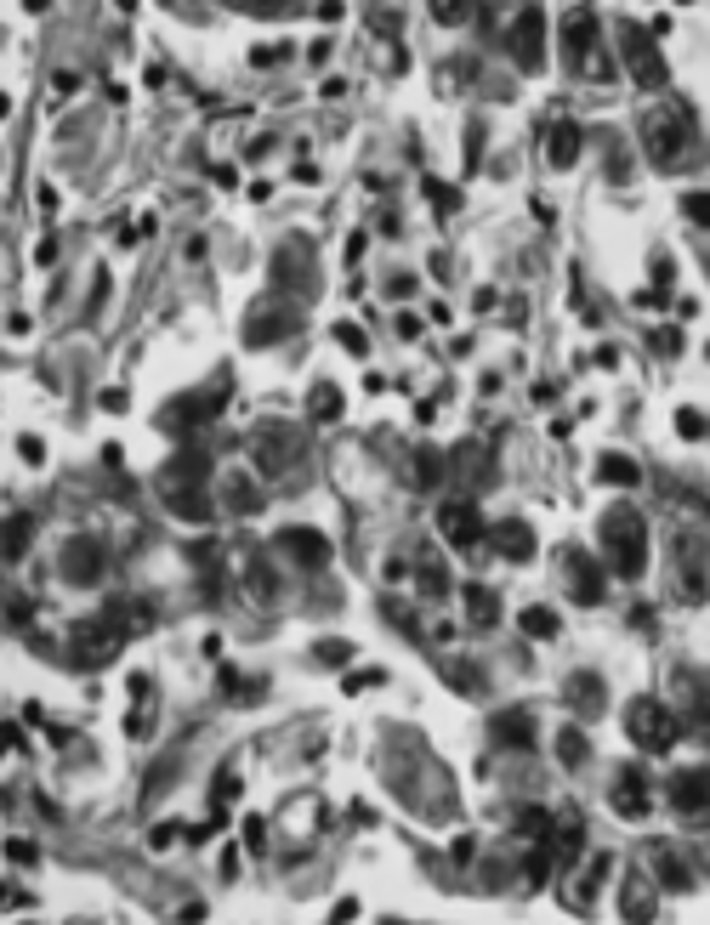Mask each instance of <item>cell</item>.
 <instances>
[{
	"label": "cell",
	"instance_id": "obj_25",
	"mask_svg": "<svg viewBox=\"0 0 710 925\" xmlns=\"http://www.w3.org/2000/svg\"><path fill=\"white\" fill-rule=\"evenodd\" d=\"M426 199H432L438 210H455V205H461V193L449 188V182H426Z\"/></svg>",
	"mask_w": 710,
	"mask_h": 925
},
{
	"label": "cell",
	"instance_id": "obj_17",
	"mask_svg": "<svg viewBox=\"0 0 710 925\" xmlns=\"http://www.w3.org/2000/svg\"><path fill=\"white\" fill-rule=\"evenodd\" d=\"M597 466H603V483H620V489H637V483H642V472H637L631 454H603Z\"/></svg>",
	"mask_w": 710,
	"mask_h": 925
},
{
	"label": "cell",
	"instance_id": "obj_7",
	"mask_svg": "<svg viewBox=\"0 0 710 925\" xmlns=\"http://www.w3.org/2000/svg\"><path fill=\"white\" fill-rule=\"evenodd\" d=\"M540 52H546V12H523L512 29V57L523 69H540Z\"/></svg>",
	"mask_w": 710,
	"mask_h": 925
},
{
	"label": "cell",
	"instance_id": "obj_35",
	"mask_svg": "<svg viewBox=\"0 0 710 925\" xmlns=\"http://www.w3.org/2000/svg\"><path fill=\"white\" fill-rule=\"evenodd\" d=\"M6 114H12V103H6V97H0V120H6Z\"/></svg>",
	"mask_w": 710,
	"mask_h": 925
},
{
	"label": "cell",
	"instance_id": "obj_26",
	"mask_svg": "<svg viewBox=\"0 0 710 925\" xmlns=\"http://www.w3.org/2000/svg\"><path fill=\"white\" fill-rule=\"evenodd\" d=\"M676 432H682V437H705V415H699V409H676Z\"/></svg>",
	"mask_w": 710,
	"mask_h": 925
},
{
	"label": "cell",
	"instance_id": "obj_10",
	"mask_svg": "<svg viewBox=\"0 0 710 925\" xmlns=\"http://www.w3.org/2000/svg\"><path fill=\"white\" fill-rule=\"evenodd\" d=\"M63 574H69L74 585H97V579H103V551H97V540H74L69 551H63Z\"/></svg>",
	"mask_w": 710,
	"mask_h": 925
},
{
	"label": "cell",
	"instance_id": "obj_1",
	"mask_svg": "<svg viewBox=\"0 0 710 925\" xmlns=\"http://www.w3.org/2000/svg\"><path fill=\"white\" fill-rule=\"evenodd\" d=\"M603 545H608L614 574L642 579V568H648V528H642V517L631 506H614L603 517Z\"/></svg>",
	"mask_w": 710,
	"mask_h": 925
},
{
	"label": "cell",
	"instance_id": "obj_18",
	"mask_svg": "<svg viewBox=\"0 0 710 925\" xmlns=\"http://www.w3.org/2000/svg\"><path fill=\"white\" fill-rule=\"evenodd\" d=\"M29 517H12V523L0 528V557H23V545H29Z\"/></svg>",
	"mask_w": 710,
	"mask_h": 925
},
{
	"label": "cell",
	"instance_id": "obj_3",
	"mask_svg": "<svg viewBox=\"0 0 710 925\" xmlns=\"http://www.w3.org/2000/svg\"><path fill=\"white\" fill-rule=\"evenodd\" d=\"M625 727H631V744L648 750V755H665L676 744V721H671V710H665L659 699H637L631 710H625Z\"/></svg>",
	"mask_w": 710,
	"mask_h": 925
},
{
	"label": "cell",
	"instance_id": "obj_31",
	"mask_svg": "<svg viewBox=\"0 0 710 925\" xmlns=\"http://www.w3.org/2000/svg\"><path fill=\"white\" fill-rule=\"evenodd\" d=\"M319 659L324 664H341V659H353V647H347V642H319Z\"/></svg>",
	"mask_w": 710,
	"mask_h": 925
},
{
	"label": "cell",
	"instance_id": "obj_21",
	"mask_svg": "<svg viewBox=\"0 0 710 925\" xmlns=\"http://www.w3.org/2000/svg\"><path fill=\"white\" fill-rule=\"evenodd\" d=\"M466 608H472V619H478V625H489V619H495V591L466 585Z\"/></svg>",
	"mask_w": 710,
	"mask_h": 925
},
{
	"label": "cell",
	"instance_id": "obj_11",
	"mask_svg": "<svg viewBox=\"0 0 710 925\" xmlns=\"http://www.w3.org/2000/svg\"><path fill=\"white\" fill-rule=\"evenodd\" d=\"M216 403H222V392H199V398H182V403H171V409L160 415V426H165V432H194V420L211 415Z\"/></svg>",
	"mask_w": 710,
	"mask_h": 925
},
{
	"label": "cell",
	"instance_id": "obj_27",
	"mask_svg": "<svg viewBox=\"0 0 710 925\" xmlns=\"http://www.w3.org/2000/svg\"><path fill=\"white\" fill-rule=\"evenodd\" d=\"M659 874H665V886L688 891V874H682V863H676V857H659Z\"/></svg>",
	"mask_w": 710,
	"mask_h": 925
},
{
	"label": "cell",
	"instance_id": "obj_14",
	"mask_svg": "<svg viewBox=\"0 0 710 925\" xmlns=\"http://www.w3.org/2000/svg\"><path fill=\"white\" fill-rule=\"evenodd\" d=\"M574 568H568V579H574V596L580 602H603V568L591 557H568Z\"/></svg>",
	"mask_w": 710,
	"mask_h": 925
},
{
	"label": "cell",
	"instance_id": "obj_24",
	"mask_svg": "<svg viewBox=\"0 0 710 925\" xmlns=\"http://www.w3.org/2000/svg\"><path fill=\"white\" fill-rule=\"evenodd\" d=\"M682 210H688V222L710 227V193H688V199H682Z\"/></svg>",
	"mask_w": 710,
	"mask_h": 925
},
{
	"label": "cell",
	"instance_id": "obj_34",
	"mask_svg": "<svg viewBox=\"0 0 710 925\" xmlns=\"http://www.w3.org/2000/svg\"><path fill=\"white\" fill-rule=\"evenodd\" d=\"M421 585H426V591H444L449 579H444V568H426V574H421Z\"/></svg>",
	"mask_w": 710,
	"mask_h": 925
},
{
	"label": "cell",
	"instance_id": "obj_29",
	"mask_svg": "<svg viewBox=\"0 0 710 925\" xmlns=\"http://www.w3.org/2000/svg\"><path fill=\"white\" fill-rule=\"evenodd\" d=\"M6 857H12V863H35V840H6Z\"/></svg>",
	"mask_w": 710,
	"mask_h": 925
},
{
	"label": "cell",
	"instance_id": "obj_13",
	"mask_svg": "<svg viewBox=\"0 0 710 925\" xmlns=\"http://www.w3.org/2000/svg\"><path fill=\"white\" fill-rule=\"evenodd\" d=\"M529 738H534L529 710H500L495 716V744L500 750H529Z\"/></svg>",
	"mask_w": 710,
	"mask_h": 925
},
{
	"label": "cell",
	"instance_id": "obj_12",
	"mask_svg": "<svg viewBox=\"0 0 710 925\" xmlns=\"http://www.w3.org/2000/svg\"><path fill=\"white\" fill-rule=\"evenodd\" d=\"M648 806H654V801H648V784H642V772L625 767L620 784H614V812H620V818H642Z\"/></svg>",
	"mask_w": 710,
	"mask_h": 925
},
{
	"label": "cell",
	"instance_id": "obj_23",
	"mask_svg": "<svg viewBox=\"0 0 710 925\" xmlns=\"http://www.w3.org/2000/svg\"><path fill=\"white\" fill-rule=\"evenodd\" d=\"M336 409H341V392H336V386H319V392H313V415L330 420Z\"/></svg>",
	"mask_w": 710,
	"mask_h": 925
},
{
	"label": "cell",
	"instance_id": "obj_8",
	"mask_svg": "<svg viewBox=\"0 0 710 925\" xmlns=\"http://www.w3.org/2000/svg\"><path fill=\"white\" fill-rule=\"evenodd\" d=\"M625 46H631V80H637V86H659L665 69H659L654 35H648V29H625Z\"/></svg>",
	"mask_w": 710,
	"mask_h": 925
},
{
	"label": "cell",
	"instance_id": "obj_4",
	"mask_svg": "<svg viewBox=\"0 0 710 925\" xmlns=\"http://www.w3.org/2000/svg\"><path fill=\"white\" fill-rule=\"evenodd\" d=\"M563 57H568V69H586V74H597V80L614 74V69H603V52H597V12H568Z\"/></svg>",
	"mask_w": 710,
	"mask_h": 925
},
{
	"label": "cell",
	"instance_id": "obj_5",
	"mask_svg": "<svg viewBox=\"0 0 710 925\" xmlns=\"http://www.w3.org/2000/svg\"><path fill=\"white\" fill-rule=\"evenodd\" d=\"M438 528H444V540L455 545V551H472L478 540H489V528H483L478 506H466V500H455V506H444V517H438Z\"/></svg>",
	"mask_w": 710,
	"mask_h": 925
},
{
	"label": "cell",
	"instance_id": "obj_30",
	"mask_svg": "<svg viewBox=\"0 0 710 925\" xmlns=\"http://www.w3.org/2000/svg\"><path fill=\"white\" fill-rule=\"evenodd\" d=\"M517 829H523V835H534V840H546V812H523V818H517Z\"/></svg>",
	"mask_w": 710,
	"mask_h": 925
},
{
	"label": "cell",
	"instance_id": "obj_33",
	"mask_svg": "<svg viewBox=\"0 0 710 925\" xmlns=\"http://www.w3.org/2000/svg\"><path fill=\"white\" fill-rule=\"evenodd\" d=\"M262 835H267V823L262 818H245V846H250V852H262Z\"/></svg>",
	"mask_w": 710,
	"mask_h": 925
},
{
	"label": "cell",
	"instance_id": "obj_2",
	"mask_svg": "<svg viewBox=\"0 0 710 925\" xmlns=\"http://www.w3.org/2000/svg\"><path fill=\"white\" fill-rule=\"evenodd\" d=\"M688 137H693V120L682 108H654V114L642 120V142H648V159H654L659 171H676V165H682Z\"/></svg>",
	"mask_w": 710,
	"mask_h": 925
},
{
	"label": "cell",
	"instance_id": "obj_22",
	"mask_svg": "<svg viewBox=\"0 0 710 925\" xmlns=\"http://www.w3.org/2000/svg\"><path fill=\"white\" fill-rule=\"evenodd\" d=\"M438 477H444V454L421 449V454H415V483H438Z\"/></svg>",
	"mask_w": 710,
	"mask_h": 925
},
{
	"label": "cell",
	"instance_id": "obj_15",
	"mask_svg": "<svg viewBox=\"0 0 710 925\" xmlns=\"http://www.w3.org/2000/svg\"><path fill=\"white\" fill-rule=\"evenodd\" d=\"M574 159H580V125L557 120V125H551V165H557V171H568Z\"/></svg>",
	"mask_w": 710,
	"mask_h": 925
},
{
	"label": "cell",
	"instance_id": "obj_20",
	"mask_svg": "<svg viewBox=\"0 0 710 925\" xmlns=\"http://www.w3.org/2000/svg\"><path fill=\"white\" fill-rule=\"evenodd\" d=\"M523 636H540V642L557 636V613H551V608H529V613H523Z\"/></svg>",
	"mask_w": 710,
	"mask_h": 925
},
{
	"label": "cell",
	"instance_id": "obj_28",
	"mask_svg": "<svg viewBox=\"0 0 710 925\" xmlns=\"http://www.w3.org/2000/svg\"><path fill=\"white\" fill-rule=\"evenodd\" d=\"M341 347H347V352H353V358H364V352H370V341H364V330H347V324H341Z\"/></svg>",
	"mask_w": 710,
	"mask_h": 925
},
{
	"label": "cell",
	"instance_id": "obj_6",
	"mask_svg": "<svg viewBox=\"0 0 710 925\" xmlns=\"http://www.w3.org/2000/svg\"><path fill=\"white\" fill-rule=\"evenodd\" d=\"M671 806L688 818H710V772H676L671 778Z\"/></svg>",
	"mask_w": 710,
	"mask_h": 925
},
{
	"label": "cell",
	"instance_id": "obj_19",
	"mask_svg": "<svg viewBox=\"0 0 710 925\" xmlns=\"http://www.w3.org/2000/svg\"><path fill=\"white\" fill-rule=\"evenodd\" d=\"M557 744H563V767H586V755H591V744H586V733H574V727H568L563 738H557Z\"/></svg>",
	"mask_w": 710,
	"mask_h": 925
},
{
	"label": "cell",
	"instance_id": "obj_9",
	"mask_svg": "<svg viewBox=\"0 0 710 925\" xmlns=\"http://www.w3.org/2000/svg\"><path fill=\"white\" fill-rule=\"evenodd\" d=\"M279 551H290L302 568H324V562H330V540H324L319 528H284Z\"/></svg>",
	"mask_w": 710,
	"mask_h": 925
},
{
	"label": "cell",
	"instance_id": "obj_16",
	"mask_svg": "<svg viewBox=\"0 0 710 925\" xmlns=\"http://www.w3.org/2000/svg\"><path fill=\"white\" fill-rule=\"evenodd\" d=\"M489 545H495V551H506V557H529L534 534L523 523H500V528H489Z\"/></svg>",
	"mask_w": 710,
	"mask_h": 925
},
{
	"label": "cell",
	"instance_id": "obj_32",
	"mask_svg": "<svg viewBox=\"0 0 710 925\" xmlns=\"http://www.w3.org/2000/svg\"><path fill=\"white\" fill-rule=\"evenodd\" d=\"M432 18H438V23H466V18H472V6H432Z\"/></svg>",
	"mask_w": 710,
	"mask_h": 925
}]
</instances>
